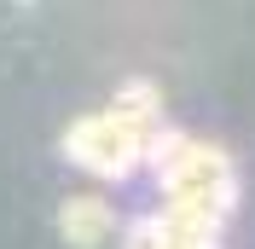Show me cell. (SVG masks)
Here are the masks:
<instances>
[{
  "label": "cell",
  "instance_id": "cell-2",
  "mask_svg": "<svg viewBox=\"0 0 255 249\" xmlns=\"http://www.w3.org/2000/svg\"><path fill=\"white\" fill-rule=\"evenodd\" d=\"M58 232H64V244L93 249L99 238L111 232V203H105V197H70L64 215H58Z\"/></svg>",
  "mask_w": 255,
  "mask_h": 249
},
{
  "label": "cell",
  "instance_id": "cell-3",
  "mask_svg": "<svg viewBox=\"0 0 255 249\" xmlns=\"http://www.w3.org/2000/svg\"><path fill=\"white\" fill-rule=\"evenodd\" d=\"M116 116H128V122H145V127H157L162 122V99L151 81H122V93H116Z\"/></svg>",
  "mask_w": 255,
  "mask_h": 249
},
{
  "label": "cell",
  "instance_id": "cell-1",
  "mask_svg": "<svg viewBox=\"0 0 255 249\" xmlns=\"http://www.w3.org/2000/svg\"><path fill=\"white\" fill-rule=\"evenodd\" d=\"M145 133H151L145 122H128V116L105 110V116H87V122H76L64 133V156L93 168L99 180H122L128 168L145 162Z\"/></svg>",
  "mask_w": 255,
  "mask_h": 249
}]
</instances>
